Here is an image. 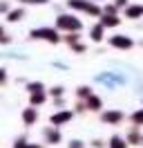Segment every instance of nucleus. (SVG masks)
Listing matches in <instances>:
<instances>
[{"label":"nucleus","instance_id":"obj_1","mask_svg":"<svg viewBox=\"0 0 143 148\" xmlns=\"http://www.w3.org/2000/svg\"><path fill=\"white\" fill-rule=\"evenodd\" d=\"M67 5H69L72 9H80V11H87V14H94V16H96L98 11H101V9L96 7V5H92V2H87V0H69Z\"/></svg>","mask_w":143,"mask_h":148},{"label":"nucleus","instance_id":"obj_2","mask_svg":"<svg viewBox=\"0 0 143 148\" xmlns=\"http://www.w3.org/2000/svg\"><path fill=\"white\" fill-rule=\"evenodd\" d=\"M31 38H45V40H49V43H58V40H61L54 29H34V32H31Z\"/></svg>","mask_w":143,"mask_h":148},{"label":"nucleus","instance_id":"obj_3","mask_svg":"<svg viewBox=\"0 0 143 148\" xmlns=\"http://www.w3.org/2000/svg\"><path fill=\"white\" fill-rule=\"evenodd\" d=\"M56 25L63 27V29H74V32H78V29H80V20H76L74 16H61Z\"/></svg>","mask_w":143,"mask_h":148},{"label":"nucleus","instance_id":"obj_4","mask_svg":"<svg viewBox=\"0 0 143 148\" xmlns=\"http://www.w3.org/2000/svg\"><path fill=\"white\" fill-rule=\"evenodd\" d=\"M72 117H74V112H72V110H63V112H56V114H52V119H49V121H52L54 126H61V123H67Z\"/></svg>","mask_w":143,"mask_h":148},{"label":"nucleus","instance_id":"obj_5","mask_svg":"<svg viewBox=\"0 0 143 148\" xmlns=\"http://www.w3.org/2000/svg\"><path fill=\"white\" fill-rule=\"evenodd\" d=\"M110 45L118 47V49H127V47H132V40L127 36H112L110 38Z\"/></svg>","mask_w":143,"mask_h":148},{"label":"nucleus","instance_id":"obj_6","mask_svg":"<svg viewBox=\"0 0 143 148\" xmlns=\"http://www.w3.org/2000/svg\"><path fill=\"white\" fill-rule=\"evenodd\" d=\"M36 119H38V110H34V108H27V110L22 112V121H25L27 126L36 123Z\"/></svg>","mask_w":143,"mask_h":148},{"label":"nucleus","instance_id":"obj_7","mask_svg":"<svg viewBox=\"0 0 143 148\" xmlns=\"http://www.w3.org/2000/svg\"><path fill=\"white\" fill-rule=\"evenodd\" d=\"M101 119L105 121V123H118V121L123 119V114H121V112H103V117H101Z\"/></svg>","mask_w":143,"mask_h":148},{"label":"nucleus","instance_id":"obj_8","mask_svg":"<svg viewBox=\"0 0 143 148\" xmlns=\"http://www.w3.org/2000/svg\"><path fill=\"white\" fill-rule=\"evenodd\" d=\"M45 139H47V144H58L61 141V132L54 128H47L45 130Z\"/></svg>","mask_w":143,"mask_h":148},{"label":"nucleus","instance_id":"obj_9","mask_svg":"<svg viewBox=\"0 0 143 148\" xmlns=\"http://www.w3.org/2000/svg\"><path fill=\"white\" fill-rule=\"evenodd\" d=\"M141 14H143V7H141V5H134V7H127V16H130V18H139Z\"/></svg>","mask_w":143,"mask_h":148},{"label":"nucleus","instance_id":"obj_10","mask_svg":"<svg viewBox=\"0 0 143 148\" xmlns=\"http://www.w3.org/2000/svg\"><path fill=\"white\" fill-rule=\"evenodd\" d=\"M110 148H127V144H125V139H121V137H112L110 139Z\"/></svg>","mask_w":143,"mask_h":148},{"label":"nucleus","instance_id":"obj_11","mask_svg":"<svg viewBox=\"0 0 143 148\" xmlns=\"http://www.w3.org/2000/svg\"><path fill=\"white\" fill-rule=\"evenodd\" d=\"M87 108L89 110H101V99H98V97H89L87 99Z\"/></svg>","mask_w":143,"mask_h":148},{"label":"nucleus","instance_id":"obj_12","mask_svg":"<svg viewBox=\"0 0 143 148\" xmlns=\"http://www.w3.org/2000/svg\"><path fill=\"white\" fill-rule=\"evenodd\" d=\"M116 25H118L116 16H105L103 18V27H116Z\"/></svg>","mask_w":143,"mask_h":148},{"label":"nucleus","instance_id":"obj_13","mask_svg":"<svg viewBox=\"0 0 143 148\" xmlns=\"http://www.w3.org/2000/svg\"><path fill=\"white\" fill-rule=\"evenodd\" d=\"M40 103H45V94L43 92L31 94V106H40Z\"/></svg>","mask_w":143,"mask_h":148},{"label":"nucleus","instance_id":"obj_14","mask_svg":"<svg viewBox=\"0 0 143 148\" xmlns=\"http://www.w3.org/2000/svg\"><path fill=\"white\" fill-rule=\"evenodd\" d=\"M132 123L134 126H143V110H136L132 114Z\"/></svg>","mask_w":143,"mask_h":148},{"label":"nucleus","instance_id":"obj_15","mask_svg":"<svg viewBox=\"0 0 143 148\" xmlns=\"http://www.w3.org/2000/svg\"><path fill=\"white\" fill-rule=\"evenodd\" d=\"M89 34H92V38H94V40H101V38H103V27H101V25H96V27L92 29Z\"/></svg>","mask_w":143,"mask_h":148},{"label":"nucleus","instance_id":"obj_16","mask_svg":"<svg viewBox=\"0 0 143 148\" xmlns=\"http://www.w3.org/2000/svg\"><path fill=\"white\" fill-rule=\"evenodd\" d=\"M27 90L31 94H36V92H43V83H29L27 85Z\"/></svg>","mask_w":143,"mask_h":148},{"label":"nucleus","instance_id":"obj_17","mask_svg":"<svg viewBox=\"0 0 143 148\" xmlns=\"http://www.w3.org/2000/svg\"><path fill=\"white\" fill-rule=\"evenodd\" d=\"M18 18H22V9H16V11L9 14V20H11V23H16Z\"/></svg>","mask_w":143,"mask_h":148},{"label":"nucleus","instance_id":"obj_18","mask_svg":"<svg viewBox=\"0 0 143 148\" xmlns=\"http://www.w3.org/2000/svg\"><path fill=\"white\" fill-rule=\"evenodd\" d=\"M78 97H92L89 88H78Z\"/></svg>","mask_w":143,"mask_h":148},{"label":"nucleus","instance_id":"obj_19","mask_svg":"<svg viewBox=\"0 0 143 148\" xmlns=\"http://www.w3.org/2000/svg\"><path fill=\"white\" fill-rule=\"evenodd\" d=\"M52 94H54V97H61V94H63V88H61V85H58V88H52Z\"/></svg>","mask_w":143,"mask_h":148},{"label":"nucleus","instance_id":"obj_20","mask_svg":"<svg viewBox=\"0 0 143 148\" xmlns=\"http://www.w3.org/2000/svg\"><path fill=\"white\" fill-rule=\"evenodd\" d=\"M69 148H83V144H80V141H72Z\"/></svg>","mask_w":143,"mask_h":148},{"label":"nucleus","instance_id":"obj_21","mask_svg":"<svg viewBox=\"0 0 143 148\" xmlns=\"http://www.w3.org/2000/svg\"><path fill=\"white\" fill-rule=\"evenodd\" d=\"M116 5H125V0H116Z\"/></svg>","mask_w":143,"mask_h":148}]
</instances>
